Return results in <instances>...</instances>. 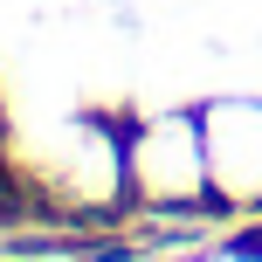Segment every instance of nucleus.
<instances>
[{
  "label": "nucleus",
  "instance_id": "nucleus-1",
  "mask_svg": "<svg viewBox=\"0 0 262 262\" xmlns=\"http://www.w3.org/2000/svg\"><path fill=\"white\" fill-rule=\"evenodd\" d=\"M124 186L152 207H193L207 193V138L200 111H159L124 145Z\"/></svg>",
  "mask_w": 262,
  "mask_h": 262
},
{
  "label": "nucleus",
  "instance_id": "nucleus-2",
  "mask_svg": "<svg viewBox=\"0 0 262 262\" xmlns=\"http://www.w3.org/2000/svg\"><path fill=\"white\" fill-rule=\"evenodd\" d=\"M200 138H207V193L242 207L262 200V104H207Z\"/></svg>",
  "mask_w": 262,
  "mask_h": 262
}]
</instances>
